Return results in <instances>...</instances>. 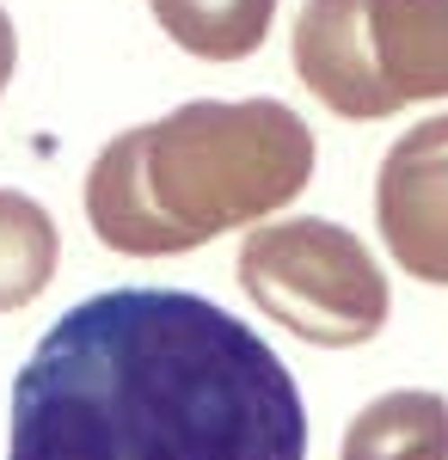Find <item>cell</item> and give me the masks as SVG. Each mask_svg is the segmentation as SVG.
Segmentation results:
<instances>
[{
  "label": "cell",
  "instance_id": "cell-1",
  "mask_svg": "<svg viewBox=\"0 0 448 460\" xmlns=\"http://www.w3.org/2000/svg\"><path fill=\"white\" fill-rule=\"evenodd\" d=\"M6 460H308L282 356L191 288H104L13 381Z\"/></svg>",
  "mask_w": 448,
  "mask_h": 460
},
{
  "label": "cell",
  "instance_id": "cell-2",
  "mask_svg": "<svg viewBox=\"0 0 448 460\" xmlns=\"http://www.w3.org/2000/svg\"><path fill=\"white\" fill-rule=\"evenodd\" d=\"M313 160V129L282 99H191L93 160L86 221L130 258L197 252L295 203Z\"/></svg>",
  "mask_w": 448,
  "mask_h": 460
},
{
  "label": "cell",
  "instance_id": "cell-3",
  "mask_svg": "<svg viewBox=\"0 0 448 460\" xmlns=\"http://www.w3.org/2000/svg\"><path fill=\"white\" fill-rule=\"evenodd\" d=\"M295 74L350 123L448 99V0H308Z\"/></svg>",
  "mask_w": 448,
  "mask_h": 460
},
{
  "label": "cell",
  "instance_id": "cell-4",
  "mask_svg": "<svg viewBox=\"0 0 448 460\" xmlns=\"http://www.w3.org/2000/svg\"><path fill=\"white\" fill-rule=\"evenodd\" d=\"M234 270H240V288L258 301V314H271L282 332L319 350L369 344L393 314L387 277L369 258V246L319 215H295V221H271L246 234Z\"/></svg>",
  "mask_w": 448,
  "mask_h": 460
},
{
  "label": "cell",
  "instance_id": "cell-5",
  "mask_svg": "<svg viewBox=\"0 0 448 460\" xmlns=\"http://www.w3.org/2000/svg\"><path fill=\"white\" fill-rule=\"evenodd\" d=\"M375 221L406 277L448 288V111L424 117L387 147L375 178Z\"/></svg>",
  "mask_w": 448,
  "mask_h": 460
},
{
  "label": "cell",
  "instance_id": "cell-6",
  "mask_svg": "<svg viewBox=\"0 0 448 460\" xmlns=\"http://www.w3.org/2000/svg\"><path fill=\"white\" fill-rule=\"evenodd\" d=\"M338 460H448V399L424 387L369 399L350 418Z\"/></svg>",
  "mask_w": 448,
  "mask_h": 460
},
{
  "label": "cell",
  "instance_id": "cell-7",
  "mask_svg": "<svg viewBox=\"0 0 448 460\" xmlns=\"http://www.w3.org/2000/svg\"><path fill=\"white\" fill-rule=\"evenodd\" d=\"M148 6H154L160 31L203 62L252 56L276 19V0H148Z\"/></svg>",
  "mask_w": 448,
  "mask_h": 460
},
{
  "label": "cell",
  "instance_id": "cell-8",
  "mask_svg": "<svg viewBox=\"0 0 448 460\" xmlns=\"http://www.w3.org/2000/svg\"><path fill=\"white\" fill-rule=\"evenodd\" d=\"M62 258V234L43 203H31L25 190H0V314L31 307L56 277Z\"/></svg>",
  "mask_w": 448,
  "mask_h": 460
},
{
  "label": "cell",
  "instance_id": "cell-9",
  "mask_svg": "<svg viewBox=\"0 0 448 460\" xmlns=\"http://www.w3.org/2000/svg\"><path fill=\"white\" fill-rule=\"evenodd\" d=\"M13 62H19V37H13V19H6V6H0V93H6V80H13Z\"/></svg>",
  "mask_w": 448,
  "mask_h": 460
}]
</instances>
